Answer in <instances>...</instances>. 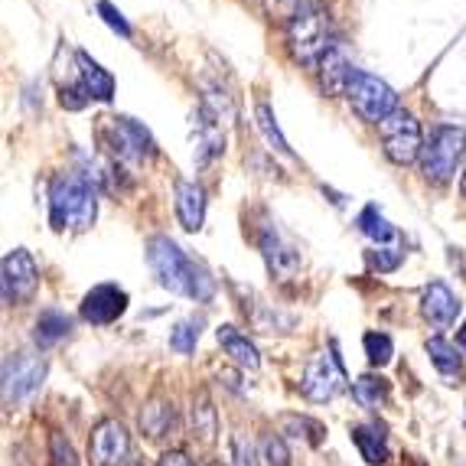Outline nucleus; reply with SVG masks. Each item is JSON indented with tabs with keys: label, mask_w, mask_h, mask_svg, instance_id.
Here are the masks:
<instances>
[{
	"label": "nucleus",
	"mask_w": 466,
	"mask_h": 466,
	"mask_svg": "<svg viewBox=\"0 0 466 466\" xmlns=\"http://www.w3.org/2000/svg\"><path fill=\"white\" fill-rule=\"evenodd\" d=\"M49 222L56 232H82L95 222V189L78 173H59L49 183Z\"/></svg>",
	"instance_id": "obj_2"
},
{
	"label": "nucleus",
	"mask_w": 466,
	"mask_h": 466,
	"mask_svg": "<svg viewBox=\"0 0 466 466\" xmlns=\"http://www.w3.org/2000/svg\"><path fill=\"white\" fill-rule=\"evenodd\" d=\"M288 49L300 66H319L323 56L333 49V43H329V16L319 4H310L288 24Z\"/></svg>",
	"instance_id": "obj_3"
},
{
	"label": "nucleus",
	"mask_w": 466,
	"mask_h": 466,
	"mask_svg": "<svg viewBox=\"0 0 466 466\" xmlns=\"http://www.w3.org/2000/svg\"><path fill=\"white\" fill-rule=\"evenodd\" d=\"M381 144H385V157L391 164L408 167L414 160H420V150H424V140H420V125L411 111H391L385 121L379 125Z\"/></svg>",
	"instance_id": "obj_5"
},
{
	"label": "nucleus",
	"mask_w": 466,
	"mask_h": 466,
	"mask_svg": "<svg viewBox=\"0 0 466 466\" xmlns=\"http://www.w3.org/2000/svg\"><path fill=\"white\" fill-rule=\"evenodd\" d=\"M147 261L154 268L157 280L173 294H183L189 300H209L212 297V278L199 265H193L173 238H164V235L150 238Z\"/></svg>",
	"instance_id": "obj_1"
},
{
	"label": "nucleus",
	"mask_w": 466,
	"mask_h": 466,
	"mask_svg": "<svg viewBox=\"0 0 466 466\" xmlns=\"http://www.w3.org/2000/svg\"><path fill=\"white\" fill-rule=\"evenodd\" d=\"M366 356L372 366H389L391 356H395V342L389 339L385 333H366Z\"/></svg>",
	"instance_id": "obj_26"
},
{
	"label": "nucleus",
	"mask_w": 466,
	"mask_h": 466,
	"mask_svg": "<svg viewBox=\"0 0 466 466\" xmlns=\"http://www.w3.org/2000/svg\"><path fill=\"white\" fill-rule=\"evenodd\" d=\"M352 441L359 443V451L366 457V463L381 466L389 460V447H385V437L375 428H352Z\"/></svg>",
	"instance_id": "obj_21"
},
{
	"label": "nucleus",
	"mask_w": 466,
	"mask_h": 466,
	"mask_svg": "<svg viewBox=\"0 0 466 466\" xmlns=\"http://www.w3.org/2000/svg\"><path fill=\"white\" fill-rule=\"evenodd\" d=\"M43 379H46V362L36 356L16 352V356H10L4 362V398L7 401H24L43 385Z\"/></svg>",
	"instance_id": "obj_7"
},
{
	"label": "nucleus",
	"mask_w": 466,
	"mask_h": 466,
	"mask_svg": "<svg viewBox=\"0 0 466 466\" xmlns=\"http://www.w3.org/2000/svg\"><path fill=\"white\" fill-rule=\"evenodd\" d=\"M255 117H258V127H261V134L268 137V144H271L274 150H280V154H290L288 140H284V134H280L278 125H274V111L268 108V101H258Z\"/></svg>",
	"instance_id": "obj_24"
},
{
	"label": "nucleus",
	"mask_w": 466,
	"mask_h": 466,
	"mask_svg": "<svg viewBox=\"0 0 466 466\" xmlns=\"http://www.w3.org/2000/svg\"><path fill=\"white\" fill-rule=\"evenodd\" d=\"M352 72H356V69L346 63V56H342L339 49H329V53L323 56V63H319V78H323V88H327V92H333V95H346Z\"/></svg>",
	"instance_id": "obj_17"
},
{
	"label": "nucleus",
	"mask_w": 466,
	"mask_h": 466,
	"mask_svg": "<svg viewBox=\"0 0 466 466\" xmlns=\"http://www.w3.org/2000/svg\"><path fill=\"white\" fill-rule=\"evenodd\" d=\"M261 451H265L268 466H290V453H288V447H284V441H280V437L268 434L265 443H261Z\"/></svg>",
	"instance_id": "obj_30"
},
{
	"label": "nucleus",
	"mask_w": 466,
	"mask_h": 466,
	"mask_svg": "<svg viewBox=\"0 0 466 466\" xmlns=\"http://www.w3.org/2000/svg\"><path fill=\"white\" fill-rule=\"evenodd\" d=\"M313 0H265V10L271 20H280V24H290L300 10L310 7Z\"/></svg>",
	"instance_id": "obj_29"
},
{
	"label": "nucleus",
	"mask_w": 466,
	"mask_h": 466,
	"mask_svg": "<svg viewBox=\"0 0 466 466\" xmlns=\"http://www.w3.org/2000/svg\"><path fill=\"white\" fill-rule=\"evenodd\" d=\"M127 431L121 420H101L98 428L92 431V441H88V457L95 466H117L127 457Z\"/></svg>",
	"instance_id": "obj_9"
},
{
	"label": "nucleus",
	"mask_w": 466,
	"mask_h": 466,
	"mask_svg": "<svg viewBox=\"0 0 466 466\" xmlns=\"http://www.w3.org/2000/svg\"><path fill=\"white\" fill-rule=\"evenodd\" d=\"M356 398L359 404H366V408H379L385 398H389V381L385 379H375V375H362V379L356 381Z\"/></svg>",
	"instance_id": "obj_23"
},
{
	"label": "nucleus",
	"mask_w": 466,
	"mask_h": 466,
	"mask_svg": "<svg viewBox=\"0 0 466 466\" xmlns=\"http://www.w3.org/2000/svg\"><path fill=\"white\" fill-rule=\"evenodd\" d=\"M303 395L310 398V401H329L336 391L342 389V372H339V362L329 356H317L307 366L303 372V381H300Z\"/></svg>",
	"instance_id": "obj_11"
},
{
	"label": "nucleus",
	"mask_w": 466,
	"mask_h": 466,
	"mask_svg": "<svg viewBox=\"0 0 466 466\" xmlns=\"http://www.w3.org/2000/svg\"><path fill=\"white\" fill-rule=\"evenodd\" d=\"M346 98H350V105L356 108V115L362 117V121H372V125H381L391 111H398L395 92H391L389 82H381V78L369 76V72H359V69L352 72Z\"/></svg>",
	"instance_id": "obj_6"
},
{
	"label": "nucleus",
	"mask_w": 466,
	"mask_h": 466,
	"mask_svg": "<svg viewBox=\"0 0 466 466\" xmlns=\"http://www.w3.org/2000/svg\"><path fill=\"white\" fill-rule=\"evenodd\" d=\"M66 333H69V317L59 310H46V313H39L33 339H36L39 346H53V342H59Z\"/></svg>",
	"instance_id": "obj_19"
},
{
	"label": "nucleus",
	"mask_w": 466,
	"mask_h": 466,
	"mask_svg": "<svg viewBox=\"0 0 466 466\" xmlns=\"http://www.w3.org/2000/svg\"><path fill=\"white\" fill-rule=\"evenodd\" d=\"M98 14L105 16V24H108L111 30H117L121 36H131V26H127V20L121 16V10L111 7L108 0H101V4H98Z\"/></svg>",
	"instance_id": "obj_32"
},
{
	"label": "nucleus",
	"mask_w": 466,
	"mask_h": 466,
	"mask_svg": "<svg viewBox=\"0 0 466 466\" xmlns=\"http://www.w3.org/2000/svg\"><path fill=\"white\" fill-rule=\"evenodd\" d=\"M125 310H127V294L121 288H115V284H98V288L88 290L86 300H82V317H86L88 323H98V327L115 323Z\"/></svg>",
	"instance_id": "obj_12"
},
{
	"label": "nucleus",
	"mask_w": 466,
	"mask_h": 466,
	"mask_svg": "<svg viewBox=\"0 0 466 466\" xmlns=\"http://www.w3.org/2000/svg\"><path fill=\"white\" fill-rule=\"evenodd\" d=\"M460 346L466 350V323H463V329H460Z\"/></svg>",
	"instance_id": "obj_35"
},
{
	"label": "nucleus",
	"mask_w": 466,
	"mask_h": 466,
	"mask_svg": "<svg viewBox=\"0 0 466 466\" xmlns=\"http://www.w3.org/2000/svg\"><path fill=\"white\" fill-rule=\"evenodd\" d=\"M157 466H196V463L187 457V453H177V451H173V453H164Z\"/></svg>",
	"instance_id": "obj_34"
},
{
	"label": "nucleus",
	"mask_w": 466,
	"mask_h": 466,
	"mask_svg": "<svg viewBox=\"0 0 466 466\" xmlns=\"http://www.w3.org/2000/svg\"><path fill=\"white\" fill-rule=\"evenodd\" d=\"M359 228H362V232H366L369 238H375V241H385V238H391V235H395V228H391L389 222L379 216V209H375V206H369V209L359 216Z\"/></svg>",
	"instance_id": "obj_27"
},
{
	"label": "nucleus",
	"mask_w": 466,
	"mask_h": 466,
	"mask_svg": "<svg viewBox=\"0 0 466 466\" xmlns=\"http://www.w3.org/2000/svg\"><path fill=\"white\" fill-rule=\"evenodd\" d=\"M177 216L179 226L187 232H199L202 218H206V196L196 183H187V179H177Z\"/></svg>",
	"instance_id": "obj_15"
},
{
	"label": "nucleus",
	"mask_w": 466,
	"mask_h": 466,
	"mask_svg": "<svg viewBox=\"0 0 466 466\" xmlns=\"http://www.w3.org/2000/svg\"><path fill=\"white\" fill-rule=\"evenodd\" d=\"M53 460L56 466H76V453H72V447L59 434L53 437Z\"/></svg>",
	"instance_id": "obj_33"
},
{
	"label": "nucleus",
	"mask_w": 466,
	"mask_h": 466,
	"mask_svg": "<svg viewBox=\"0 0 466 466\" xmlns=\"http://www.w3.org/2000/svg\"><path fill=\"white\" fill-rule=\"evenodd\" d=\"M218 466H222V463H218Z\"/></svg>",
	"instance_id": "obj_37"
},
{
	"label": "nucleus",
	"mask_w": 466,
	"mask_h": 466,
	"mask_svg": "<svg viewBox=\"0 0 466 466\" xmlns=\"http://www.w3.org/2000/svg\"><path fill=\"white\" fill-rule=\"evenodd\" d=\"M261 251H265V261H268V268H271V274L280 280H288L290 274L297 271V265H300L297 251L290 248L288 241L280 238L274 228H268V232L261 235Z\"/></svg>",
	"instance_id": "obj_16"
},
{
	"label": "nucleus",
	"mask_w": 466,
	"mask_h": 466,
	"mask_svg": "<svg viewBox=\"0 0 466 466\" xmlns=\"http://www.w3.org/2000/svg\"><path fill=\"white\" fill-rule=\"evenodd\" d=\"M398 265H401V251H398V248L369 251V268H372V271H395Z\"/></svg>",
	"instance_id": "obj_31"
},
{
	"label": "nucleus",
	"mask_w": 466,
	"mask_h": 466,
	"mask_svg": "<svg viewBox=\"0 0 466 466\" xmlns=\"http://www.w3.org/2000/svg\"><path fill=\"white\" fill-rule=\"evenodd\" d=\"M196 339H199V323H196V319H183V323H177V327H173V333H170V350L193 352Z\"/></svg>",
	"instance_id": "obj_28"
},
{
	"label": "nucleus",
	"mask_w": 466,
	"mask_h": 466,
	"mask_svg": "<svg viewBox=\"0 0 466 466\" xmlns=\"http://www.w3.org/2000/svg\"><path fill=\"white\" fill-rule=\"evenodd\" d=\"M463 196H466V173H463Z\"/></svg>",
	"instance_id": "obj_36"
},
{
	"label": "nucleus",
	"mask_w": 466,
	"mask_h": 466,
	"mask_svg": "<svg viewBox=\"0 0 466 466\" xmlns=\"http://www.w3.org/2000/svg\"><path fill=\"white\" fill-rule=\"evenodd\" d=\"M36 290V265H33L30 251L14 248L4 258V300L20 303L30 300Z\"/></svg>",
	"instance_id": "obj_10"
},
{
	"label": "nucleus",
	"mask_w": 466,
	"mask_h": 466,
	"mask_svg": "<svg viewBox=\"0 0 466 466\" xmlns=\"http://www.w3.org/2000/svg\"><path fill=\"white\" fill-rule=\"evenodd\" d=\"M428 356H431V362H434V366L441 369L443 375H457L460 372V356H457V350H453V346L447 339H441V336L428 339Z\"/></svg>",
	"instance_id": "obj_22"
},
{
	"label": "nucleus",
	"mask_w": 466,
	"mask_h": 466,
	"mask_svg": "<svg viewBox=\"0 0 466 466\" xmlns=\"http://www.w3.org/2000/svg\"><path fill=\"white\" fill-rule=\"evenodd\" d=\"M193 431L202 441H212V434H216V411H212L206 391H199V398L193 401Z\"/></svg>",
	"instance_id": "obj_25"
},
{
	"label": "nucleus",
	"mask_w": 466,
	"mask_h": 466,
	"mask_svg": "<svg viewBox=\"0 0 466 466\" xmlns=\"http://www.w3.org/2000/svg\"><path fill=\"white\" fill-rule=\"evenodd\" d=\"M140 428L150 437H164L173 428V404L167 401H150L144 411H140Z\"/></svg>",
	"instance_id": "obj_20"
},
{
	"label": "nucleus",
	"mask_w": 466,
	"mask_h": 466,
	"mask_svg": "<svg viewBox=\"0 0 466 466\" xmlns=\"http://www.w3.org/2000/svg\"><path fill=\"white\" fill-rule=\"evenodd\" d=\"M420 313H424V319L434 323V327H447V323L457 319L460 300L451 294V288H447L443 280H434V284L424 290V297H420Z\"/></svg>",
	"instance_id": "obj_13"
},
{
	"label": "nucleus",
	"mask_w": 466,
	"mask_h": 466,
	"mask_svg": "<svg viewBox=\"0 0 466 466\" xmlns=\"http://www.w3.org/2000/svg\"><path fill=\"white\" fill-rule=\"evenodd\" d=\"M216 336H218V342H222V350H226L228 356L238 362V366H245V369H258V366H261L258 350L241 333H235V327H222Z\"/></svg>",
	"instance_id": "obj_18"
},
{
	"label": "nucleus",
	"mask_w": 466,
	"mask_h": 466,
	"mask_svg": "<svg viewBox=\"0 0 466 466\" xmlns=\"http://www.w3.org/2000/svg\"><path fill=\"white\" fill-rule=\"evenodd\" d=\"M108 121V144L121 160H147L154 154V140H150L147 127L137 125L134 117H105Z\"/></svg>",
	"instance_id": "obj_8"
},
{
	"label": "nucleus",
	"mask_w": 466,
	"mask_h": 466,
	"mask_svg": "<svg viewBox=\"0 0 466 466\" xmlns=\"http://www.w3.org/2000/svg\"><path fill=\"white\" fill-rule=\"evenodd\" d=\"M76 66H78V86H82V92L95 101H111V95H115V78L101 69L88 53H76Z\"/></svg>",
	"instance_id": "obj_14"
},
{
	"label": "nucleus",
	"mask_w": 466,
	"mask_h": 466,
	"mask_svg": "<svg viewBox=\"0 0 466 466\" xmlns=\"http://www.w3.org/2000/svg\"><path fill=\"white\" fill-rule=\"evenodd\" d=\"M466 147V131L453 125H441L431 131V137L424 140V150H420V173L428 183H447V179L457 173L460 157Z\"/></svg>",
	"instance_id": "obj_4"
}]
</instances>
